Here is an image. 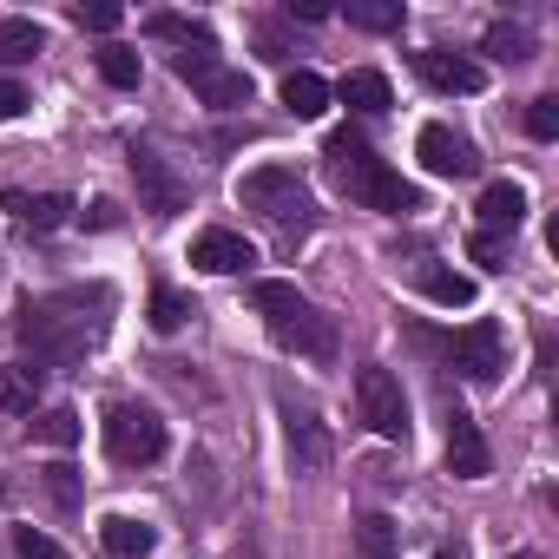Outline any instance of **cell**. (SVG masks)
<instances>
[{
	"label": "cell",
	"instance_id": "cell-21",
	"mask_svg": "<svg viewBox=\"0 0 559 559\" xmlns=\"http://www.w3.org/2000/svg\"><path fill=\"white\" fill-rule=\"evenodd\" d=\"M330 99H343L349 112H389V106H395L389 80H382V73H369V67H362V73H343V86H336Z\"/></svg>",
	"mask_w": 559,
	"mask_h": 559
},
{
	"label": "cell",
	"instance_id": "cell-10",
	"mask_svg": "<svg viewBox=\"0 0 559 559\" xmlns=\"http://www.w3.org/2000/svg\"><path fill=\"white\" fill-rule=\"evenodd\" d=\"M415 73L435 86V93H480L487 86V67L480 60H467V53H448V47H428V53H415Z\"/></svg>",
	"mask_w": 559,
	"mask_h": 559
},
{
	"label": "cell",
	"instance_id": "cell-30",
	"mask_svg": "<svg viewBox=\"0 0 559 559\" xmlns=\"http://www.w3.org/2000/svg\"><path fill=\"white\" fill-rule=\"evenodd\" d=\"M119 21H126V8H112V0H93V8L80 0L73 8V27H86V34H112Z\"/></svg>",
	"mask_w": 559,
	"mask_h": 559
},
{
	"label": "cell",
	"instance_id": "cell-15",
	"mask_svg": "<svg viewBox=\"0 0 559 559\" xmlns=\"http://www.w3.org/2000/svg\"><path fill=\"white\" fill-rule=\"evenodd\" d=\"M99 546H106L112 559H145V552L158 546V533H152V520H132V513H106V520H99Z\"/></svg>",
	"mask_w": 559,
	"mask_h": 559
},
{
	"label": "cell",
	"instance_id": "cell-5",
	"mask_svg": "<svg viewBox=\"0 0 559 559\" xmlns=\"http://www.w3.org/2000/svg\"><path fill=\"white\" fill-rule=\"evenodd\" d=\"M99 428H106V454H112L119 467H152V461L165 454V421H158V408H145V402H112Z\"/></svg>",
	"mask_w": 559,
	"mask_h": 559
},
{
	"label": "cell",
	"instance_id": "cell-14",
	"mask_svg": "<svg viewBox=\"0 0 559 559\" xmlns=\"http://www.w3.org/2000/svg\"><path fill=\"white\" fill-rule=\"evenodd\" d=\"M0 204H8L27 230H60V224L73 217V198H67V191H8Z\"/></svg>",
	"mask_w": 559,
	"mask_h": 559
},
{
	"label": "cell",
	"instance_id": "cell-20",
	"mask_svg": "<svg viewBox=\"0 0 559 559\" xmlns=\"http://www.w3.org/2000/svg\"><path fill=\"white\" fill-rule=\"evenodd\" d=\"M284 106H290L297 119H323V112H330V80L310 73V67H290V73H284Z\"/></svg>",
	"mask_w": 559,
	"mask_h": 559
},
{
	"label": "cell",
	"instance_id": "cell-1",
	"mask_svg": "<svg viewBox=\"0 0 559 559\" xmlns=\"http://www.w3.org/2000/svg\"><path fill=\"white\" fill-rule=\"evenodd\" d=\"M106 290H60V297H21V317H14V336L21 349H34L40 369H73L99 336H106V310L86 317V304H99Z\"/></svg>",
	"mask_w": 559,
	"mask_h": 559
},
{
	"label": "cell",
	"instance_id": "cell-2",
	"mask_svg": "<svg viewBox=\"0 0 559 559\" xmlns=\"http://www.w3.org/2000/svg\"><path fill=\"white\" fill-rule=\"evenodd\" d=\"M323 171H330V185H336L349 204H362V211H382V217L421 211V191H415L395 165H382V158L369 152V139L349 132V126L323 139Z\"/></svg>",
	"mask_w": 559,
	"mask_h": 559
},
{
	"label": "cell",
	"instance_id": "cell-31",
	"mask_svg": "<svg viewBox=\"0 0 559 559\" xmlns=\"http://www.w3.org/2000/svg\"><path fill=\"white\" fill-rule=\"evenodd\" d=\"M526 132H533V139H559V99H552V93H539V99L526 106Z\"/></svg>",
	"mask_w": 559,
	"mask_h": 559
},
{
	"label": "cell",
	"instance_id": "cell-8",
	"mask_svg": "<svg viewBox=\"0 0 559 559\" xmlns=\"http://www.w3.org/2000/svg\"><path fill=\"white\" fill-rule=\"evenodd\" d=\"M132 178H139V198H145L152 217H178V211L191 204V185H185L152 145H132Z\"/></svg>",
	"mask_w": 559,
	"mask_h": 559
},
{
	"label": "cell",
	"instance_id": "cell-13",
	"mask_svg": "<svg viewBox=\"0 0 559 559\" xmlns=\"http://www.w3.org/2000/svg\"><path fill=\"white\" fill-rule=\"evenodd\" d=\"M520 217H526V191H520L513 178H493V185L480 191V230H487V237H513Z\"/></svg>",
	"mask_w": 559,
	"mask_h": 559
},
{
	"label": "cell",
	"instance_id": "cell-22",
	"mask_svg": "<svg viewBox=\"0 0 559 559\" xmlns=\"http://www.w3.org/2000/svg\"><path fill=\"white\" fill-rule=\"evenodd\" d=\"M34 402H40V369L0 362V408H8V415H34Z\"/></svg>",
	"mask_w": 559,
	"mask_h": 559
},
{
	"label": "cell",
	"instance_id": "cell-18",
	"mask_svg": "<svg viewBox=\"0 0 559 559\" xmlns=\"http://www.w3.org/2000/svg\"><path fill=\"white\" fill-rule=\"evenodd\" d=\"M415 290H421L428 304L467 310V304H474V276H461V270H441V263H421V270H415Z\"/></svg>",
	"mask_w": 559,
	"mask_h": 559
},
{
	"label": "cell",
	"instance_id": "cell-32",
	"mask_svg": "<svg viewBox=\"0 0 559 559\" xmlns=\"http://www.w3.org/2000/svg\"><path fill=\"white\" fill-rule=\"evenodd\" d=\"M467 257H474L480 270H507V237H487V230H474V237H467Z\"/></svg>",
	"mask_w": 559,
	"mask_h": 559
},
{
	"label": "cell",
	"instance_id": "cell-36",
	"mask_svg": "<svg viewBox=\"0 0 559 559\" xmlns=\"http://www.w3.org/2000/svg\"><path fill=\"white\" fill-rule=\"evenodd\" d=\"M290 21H330V0H290Z\"/></svg>",
	"mask_w": 559,
	"mask_h": 559
},
{
	"label": "cell",
	"instance_id": "cell-17",
	"mask_svg": "<svg viewBox=\"0 0 559 559\" xmlns=\"http://www.w3.org/2000/svg\"><path fill=\"white\" fill-rule=\"evenodd\" d=\"M47 53V27L21 21V14H0V67H27Z\"/></svg>",
	"mask_w": 559,
	"mask_h": 559
},
{
	"label": "cell",
	"instance_id": "cell-6",
	"mask_svg": "<svg viewBox=\"0 0 559 559\" xmlns=\"http://www.w3.org/2000/svg\"><path fill=\"white\" fill-rule=\"evenodd\" d=\"M356 408H362V421H369L382 441H408V395H402V382H395L382 362H369V369L356 376Z\"/></svg>",
	"mask_w": 559,
	"mask_h": 559
},
{
	"label": "cell",
	"instance_id": "cell-3",
	"mask_svg": "<svg viewBox=\"0 0 559 559\" xmlns=\"http://www.w3.org/2000/svg\"><path fill=\"white\" fill-rule=\"evenodd\" d=\"M250 310L270 323V336L284 343V349H297V356H310V362H330V356H336V323H330L297 284H276V276H263V284H250Z\"/></svg>",
	"mask_w": 559,
	"mask_h": 559
},
{
	"label": "cell",
	"instance_id": "cell-24",
	"mask_svg": "<svg viewBox=\"0 0 559 559\" xmlns=\"http://www.w3.org/2000/svg\"><path fill=\"white\" fill-rule=\"evenodd\" d=\"M191 317H198V304H191L185 290H171V284H158V290H152V310H145V323H152L158 336H178Z\"/></svg>",
	"mask_w": 559,
	"mask_h": 559
},
{
	"label": "cell",
	"instance_id": "cell-23",
	"mask_svg": "<svg viewBox=\"0 0 559 559\" xmlns=\"http://www.w3.org/2000/svg\"><path fill=\"white\" fill-rule=\"evenodd\" d=\"M290 454H297V467H304V474L330 467V435H323V421H317V415H290Z\"/></svg>",
	"mask_w": 559,
	"mask_h": 559
},
{
	"label": "cell",
	"instance_id": "cell-11",
	"mask_svg": "<svg viewBox=\"0 0 559 559\" xmlns=\"http://www.w3.org/2000/svg\"><path fill=\"white\" fill-rule=\"evenodd\" d=\"M487 467H493V454L480 441V421L467 408H448V474L454 480H480Z\"/></svg>",
	"mask_w": 559,
	"mask_h": 559
},
{
	"label": "cell",
	"instance_id": "cell-26",
	"mask_svg": "<svg viewBox=\"0 0 559 559\" xmlns=\"http://www.w3.org/2000/svg\"><path fill=\"white\" fill-rule=\"evenodd\" d=\"M349 27H362V34H395V27H402V0H349Z\"/></svg>",
	"mask_w": 559,
	"mask_h": 559
},
{
	"label": "cell",
	"instance_id": "cell-12",
	"mask_svg": "<svg viewBox=\"0 0 559 559\" xmlns=\"http://www.w3.org/2000/svg\"><path fill=\"white\" fill-rule=\"evenodd\" d=\"M191 263H198V270H211V276H237V270H250V263H257V250H250L237 230L211 224V230H198V237H191Z\"/></svg>",
	"mask_w": 559,
	"mask_h": 559
},
{
	"label": "cell",
	"instance_id": "cell-9",
	"mask_svg": "<svg viewBox=\"0 0 559 559\" xmlns=\"http://www.w3.org/2000/svg\"><path fill=\"white\" fill-rule=\"evenodd\" d=\"M415 158H421V171H428V178H474V171H480L474 145H467L454 126H421Z\"/></svg>",
	"mask_w": 559,
	"mask_h": 559
},
{
	"label": "cell",
	"instance_id": "cell-29",
	"mask_svg": "<svg viewBox=\"0 0 559 559\" xmlns=\"http://www.w3.org/2000/svg\"><path fill=\"white\" fill-rule=\"evenodd\" d=\"M487 53L507 60V67H520V60H533V40L520 27H487Z\"/></svg>",
	"mask_w": 559,
	"mask_h": 559
},
{
	"label": "cell",
	"instance_id": "cell-33",
	"mask_svg": "<svg viewBox=\"0 0 559 559\" xmlns=\"http://www.w3.org/2000/svg\"><path fill=\"white\" fill-rule=\"evenodd\" d=\"M14 559H67L47 533H34V526H14Z\"/></svg>",
	"mask_w": 559,
	"mask_h": 559
},
{
	"label": "cell",
	"instance_id": "cell-25",
	"mask_svg": "<svg viewBox=\"0 0 559 559\" xmlns=\"http://www.w3.org/2000/svg\"><path fill=\"white\" fill-rule=\"evenodd\" d=\"M356 546H362V559H395L402 533H395L389 513H362V520H356Z\"/></svg>",
	"mask_w": 559,
	"mask_h": 559
},
{
	"label": "cell",
	"instance_id": "cell-16",
	"mask_svg": "<svg viewBox=\"0 0 559 559\" xmlns=\"http://www.w3.org/2000/svg\"><path fill=\"white\" fill-rule=\"evenodd\" d=\"M191 93L204 99V106H217V112H237V106H250V73H237V67H211V73H198L191 80Z\"/></svg>",
	"mask_w": 559,
	"mask_h": 559
},
{
	"label": "cell",
	"instance_id": "cell-27",
	"mask_svg": "<svg viewBox=\"0 0 559 559\" xmlns=\"http://www.w3.org/2000/svg\"><path fill=\"white\" fill-rule=\"evenodd\" d=\"M99 80L106 86H139V53L132 47H99Z\"/></svg>",
	"mask_w": 559,
	"mask_h": 559
},
{
	"label": "cell",
	"instance_id": "cell-4",
	"mask_svg": "<svg viewBox=\"0 0 559 559\" xmlns=\"http://www.w3.org/2000/svg\"><path fill=\"white\" fill-rule=\"evenodd\" d=\"M237 204L257 211L263 224H276L284 237L317 230V198H310V185L297 178V165H257V171H243V178H237Z\"/></svg>",
	"mask_w": 559,
	"mask_h": 559
},
{
	"label": "cell",
	"instance_id": "cell-37",
	"mask_svg": "<svg viewBox=\"0 0 559 559\" xmlns=\"http://www.w3.org/2000/svg\"><path fill=\"white\" fill-rule=\"evenodd\" d=\"M435 559H467V552H461V546H441V552H435Z\"/></svg>",
	"mask_w": 559,
	"mask_h": 559
},
{
	"label": "cell",
	"instance_id": "cell-7",
	"mask_svg": "<svg viewBox=\"0 0 559 559\" xmlns=\"http://www.w3.org/2000/svg\"><path fill=\"white\" fill-rule=\"evenodd\" d=\"M454 369H461L474 389H493V382H500V369H507V336H500L493 317H480V323H467V330L454 336Z\"/></svg>",
	"mask_w": 559,
	"mask_h": 559
},
{
	"label": "cell",
	"instance_id": "cell-19",
	"mask_svg": "<svg viewBox=\"0 0 559 559\" xmlns=\"http://www.w3.org/2000/svg\"><path fill=\"white\" fill-rule=\"evenodd\" d=\"M145 34H152V40H171L178 53H217L211 27H204V21H185V14H152ZM178 53H171V60H178Z\"/></svg>",
	"mask_w": 559,
	"mask_h": 559
},
{
	"label": "cell",
	"instance_id": "cell-35",
	"mask_svg": "<svg viewBox=\"0 0 559 559\" xmlns=\"http://www.w3.org/2000/svg\"><path fill=\"white\" fill-rule=\"evenodd\" d=\"M27 106H34V99H27V86H21V80H0V119H21Z\"/></svg>",
	"mask_w": 559,
	"mask_h": 559
},
{
	"label": "cell",
	"instance_id": "cell-28",
	"mask_svg": "<svg viewBox=\"0 0 559 559\" xmlns=\"http://www.w3.org/2000/svg\"><path fill=\"white\" fill-rule=\"evenodd\" d=\"M34 435H40L47 448H73V441H80V415H73V408H47V415L34 421Z\"/></svg>",
	"mask_w": 559,
	"mask_h": 559
},
{
	"label": "cell",
	"instance_id": "cell-34",
	"mask_svg": "<svg viewBox=\"0 0 559 559\" xmlns=\"http://www.w3.org/2000/svg\"><path fill=\"white\" fill-rule=\"evenodd\" d=\"M47 493H53L60 507H80V480H73V467H67V461H53V467H47Z\"/></svg>",
	"mask_w": 559,
	"mask_h": 559
}]
</instances>
